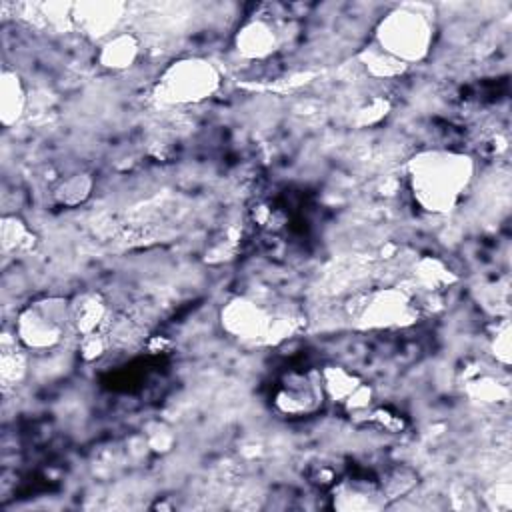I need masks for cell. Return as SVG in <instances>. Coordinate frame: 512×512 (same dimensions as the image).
Masks as SVG:
<instances>
[{"mask_svg": "<svg viewBox=\"0 0 512 512\" xmlns=\"http://www.w3.org/2000/svg\"><path fill=\"white\" fill-rule=\"evenodd\" d=\"M474 162L454 150H426L408 162V184L414 200L426 212L452 210L470 188Z\"/></svg>", "mask_w": 512, "mask_h": 512, "instance_id": "1", "label": "cell"}, {"mask_svg": "<svg viewBox=\"0 0 512 512\" xmlns=\"http://www.w3.org/2000/svg\"><path fill=\"white\" fill-rule=\"evenodd\" d=\"M434 42V20L420 4H402L382 16L374 30V46L404 66L422 60Z\"/></svg>", "mask_w": 512, "mask_h": 512, "instance_id": "2", "label": "cell"}, {"mask_svg": "<svg viewBox=\"0 0 512 512\" xmlns=\"http://www.w3.org/2000/svg\"><path fill=\"white\" fill-rule=\"evenodd\" d=\"M218 86V68L206 58L188 56L174 60L162 70L154 94L162 104L188 106L208 100Z\"/></svg>", "mask_w": 512, "mask_h": 512, "instance_id": "3", "label": "cell"}, {"mask_svg": "<svg viewBox=\"0 0 512 512\" xmlns=\"http://www.w3.org/2000/svg\"><path fill=\"white\" fill-rule=\"evenodd\" d=\"M20 344L34 352H46L64 342L74 332L70 302L58 296L38 298L26 304L14 324Z\"/></svg>", "mask_w": 512, "mask_h": 512, "instance_id": "4", "label": "cell"}, {"mask_svg": "<svg viewBox=\"0 0 512 512\" xmlns=\"http://www.w3.org/2000/svg\"><path fill=\"white\" fill-rule=\"evenodd\" d=\"M326 400L324 378L320 370L286 372L272 394L274 408L288 418H302L318 412Z\"/></svg>", "mask_w": 512, "mask_h": 512, "instance_id": "5", "label": "cell"}, {"mask_svg": "<svg viewBox=\"0 0 512 512\" xmlns=\"http://www.w3.org/2000/svg\"><path fill=\"white\" fill-rule=\"evenodd\" d=\"M416 308L406 292L380 288L370 292L358 306V320L370 328L404 326L412 322Z\"/></svg>", "mask_w": 512, "mask_h": 512, "instance_id": "6", "label": "cell"}, {"mask_svg": "<svg viewBox=\"0 0 512 512\" xmlns=\"http://www.w3.org/2000/svg\"><path fill=\"white\" fill-rule=\"evenodd\" d=\"M282 44V26L272 14H254L234 36L236 52L246 60L270 58Z\"/></svg>", "mask_w": 512, "mask_h": 512, "instance_id": "7", "label": "cell"}, {"mask_svg": "<svg viewBox=\"0 0 512 512\" xmlns=\"http://www.w3.org/2000/svg\"><path fill=\"white\" fill-rule=\"evenodd\" d=\"M274 324V316L256 300L236 298L222 310V326L242 340L266 338Z\"/></svg>", "mask_w": 512, "mask_h": 512, "instance_id": "8", "label": "cell"}, {"mask_svg": "<svg viewBox=\"0 0 512 512\" xmlns=\"http://www.w3.org/2000/svg\"><path fill=\"white\" fill-rule=\"evenodd\" d=\"M72 16L86 34L104 40L118 32L116 26L122 18V6L114 2H84L74 6Z\"/></svg>", "mask_w": 512, "mask_h": 512, "instance_id": "9", "label": "cell"}, {"mask_svg": "<svg viewBox=\"0 0 512 512\" xmlns=\"http://www.w3.org/2000/svg\"><path fill=\"white\" fill-rule=\"evenodd\" d=\"M140 54L138 38L130 32H116L100 42L98 62L108 70H126L130 68Z\"/></svg>", "mask_w": 512, "mask_h": 512, "instance_id": "10", "label": "cell"}, {"mask_svg": "<svg viewBox=\"0 0 512 512\" xmlns=\"http://www.w3.org/2000/svg\"><path fill=\"white\" fill-rule=\"evenodd\" d=\"M72 312V328L80 336L102 332L108 318L106 302L96 294H84L70 302Z\"/></svg>", "mask_w": 512, "mask_h": 512, "instance_id": "11", "label": "cell"}, {"mask_svg": "<svg viewBox=\"0 0 512 512\" xmlns=\"http://www.w3.org/2000/svg\"><path fill=\"white\" fill-rule=\"evenodd\" d=\"M26 92L16 72L4 70L0 82V118L4 126H12L24 114Z\"/></svg>", "mask_w": 512, "mask_h": 512, "instance_id": "12", "label": "cell"}, {"mask_svg": "<svg viewBox=\"0 0 512 512\" xmlns=\"http://www.w3.org/2000/svg\"><path fill=\"white\" fill-rule=\"evenodd\" d=\"M362 64L366 68L368 74L376 76V78H394L400 76L406 66L402 62H398L396 58H392L390 54L382 52L378 46L370 44L364 54H362Z\"/></svg>", "mask_w": 512, "mask_h": 512, "instance_id": "13", "label": "cell"}, {"mask_svg": "<svg viewBox=\"0 0 512 512\" xmlns=\"http://www.w3.org/2000/svg\"><path fill=\"white\" fill-rule=\"evenodd\" d=\"M90 186L92 182L90 178H86V174H74L72 178H66L60 182L54 196L62 204H78L90 194Z\"/></svg>", "mask_w": 512, "mask_h": 512, "instance_id": "14", "label": "cell"}, {"mask_svg": "<svg viewBox=\"0 0 512 512\" xmlns=\"http://www.w3.org/2000/svg\"><path fill=\"white\" fill-rule=\"evenodd\" d=\"M28 236V230L24 228L22 222H18L16 218H4L2 224V248L8 250H16L24 244V238Z\"/></svg>", "mask_w": 512, "mask_h": 512, "instance_id": "15", "label": "cell"}]
</instances>
